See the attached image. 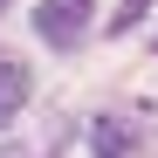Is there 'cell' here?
<instances>
[{"label": "cell", "instance_id": "6da1fadb", "mask_svg": "<svg viewBox=\"0 0 158 158\" xmlns=\"http://www.w3.org/2000/svg\"><path fill=\"white\" fill-rule=\"evenodd\" d=\"M89 14H96V0H41L28 21H35V35H41L48 48H76L83 28H89Z\"/></svg>", "mask_w": 158, "mask_h": 158}, {"label": "cell", "instance_id": "7a4b0ae2", "mask_svg": "<svg viewBox=\"0 0 158 158\" xmlns=\"http://www.w3.org/2000/svg\"><path fill=\"white\" fill-rule=\"evenodd\" d=\"M28 89H35L28 62H7V55H0V131H7V124L21 117V103H28Z\"/></svg>", "mask_w": 158, "mask_h": 158}, {"label": "cell", "instance_id": "3957f363", "mask_svg": "<svg viewBox=\"0 0 158 158\" xmlns=\"http://www.w3.org/2000/svg\"><path fill=\"white\" fill-rule=\"evenodd\" d=\"M89 151H96V158H131L138 138H131L124 117H89Z\"/></svg>", "mask_w": 158, "mask_h": 158}, {"label": "cell", "instance_id": "277c9868", "mask_svg": "<svg viewBox=\"0 0 158 158\" xmlns=\"http://www.w3.org/2000/svg\"><path fill=\"white\" fill-rule=\"evenodd\" d=\"M144 14H151V0H117V14H110V35H131Z\"/></svg>", "mask_w": 158, "mask_h": 158}, {"label": "cell", "instance_id": "5b68a950", "mask_svg": "<svg viewBox=\"0 0 158 158\" xmlns=\"http://www.w3.org/2000/svg\"><path fill=\"white\" fill-rule=\"evenodd\" d=\"M0 7H7V0H0Z\"/></svg>", "mask_w": 158, "mask_h": 158}]
</instances>
